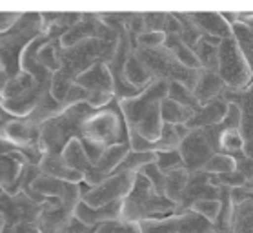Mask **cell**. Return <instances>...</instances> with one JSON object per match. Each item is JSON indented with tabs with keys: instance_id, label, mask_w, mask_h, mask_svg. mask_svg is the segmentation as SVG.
Here are the masks:
<instances>
[{
	"instance_id": "cell-1",
	"label": "cell",
	"mask_w": 253,
	"mask_h": 233,
	"mask_svg": "<svg viewBox=\"0 0 253 233\" xmlns=\"http://www.w3.org/2000/svg\"><path fill=\"white\" fill-rule=\"evenodd\" d=\"M233 33L241 53L253 71V13H241L239 17L233 18Z\"/></svg>"
},
{
	"instance_id": "cell-2",
	"label": "cell",
	"mask_w": 253,
	"mask_h": 233,
	"mask_svg": "<svg viewBox=\"0 0 253 233\" xmlns=\"http://www.w3.org/2000/svg\"><path fill=\"white\" fill-rule=\"evenodd\" d=\"M252 232H253V206H252Z\"/></svg>"
}]
</instances>
